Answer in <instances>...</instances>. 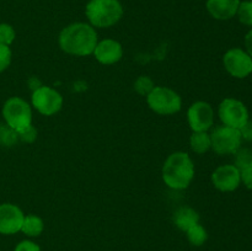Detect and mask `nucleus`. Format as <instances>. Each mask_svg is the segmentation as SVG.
<instances>
[{
    "label": "nucleus",
    "mask_w": 252,
    "mask_h": 251,
    "mask_svg": "<svg viewBox=\"0 0 252 251\" xmlns=\"http://www.w3.org/2000/svg\"><path fill=\"white\" fill-rule=\"evenodd\" d=\"M58 42L65 53L76 57H86L94 53L98 41L96 30L91 25L76 22L62 30Z\"/></svg>",
    "instance_id": "f257e3e1"
},
{
    "label": "nucleus",
    "mask_w": 252,
    "mask_h": 251,
    "mask_svg": "<svg viewBox=\"0 0 252 251\" xmlns=\"http://www.w3.org/2000/svg\"><path fill=\"white\" fill-rule=\"evenodd\" d=\"M194 177V165L187 153L176 152L169 155L162 166V180L172 189H185Z\"/></svg>",
    "instance_id": "f03ea898"
},
{
    "label": "nucleus",
    "mask_w": 252,
    "mask_h": 251,
    "mask_svg": "<svg viewBox=\"0 0 252 251\" xmlns=\"http://www.w3.org/2000/svg\"><path fill=\"white\" fill-rule=\"evenodd\" d=\"M123 15L118 0H91L86 5V16L93 26L105 29L117 24Z\"/></svg>",
    "instance_id": "7ed1b4c3"
},
{
    "label": "nucleus",
    "mask_w": 252,
    "mask_h": 251,
    "mask_svg": "<svg viewBox=\"0 0 252 251\" xmlns=\"http://www.w3.org/2000/svg\"><path fill=\"white\" fill-rule=\"evenodd\" d=\"M149 107L159 115L169 116L181 110V96L172 89L165 86H155L152 93L147 96Z\"/></svg>",
    "instance_id": "20e7f679"
},
{
    "label": "nucleus",
    "mask_w": 252,
    "mask_h": 251,
    "mask_svg": "<svg viewBox=\"0 0 252 251\" xmlns=\"http://www.w3.org/2000/svg\"><path fill=\"white\" fill-rule=\"evenodd\" d=\"M2 117L7 126L19 132L32 125L31 106L21 97H10L2 106Z\"/></svg>",
    "instance_id": "39448f33"
},
{
    "label": "nucleus",
    "mask_w": 252,
    "mask_h": 251,
    "mask_svg": "<svg viewBox=\"0 0 252 251\" xmlns=\"http://www.w3.org/2000/svg\"><path fill=\"white\" fill-rule=\"evenodd\" d=\"M209 135H211L212 149L220 155L234 154L240 148L243 140L240 130L224 125L214 128Z\"/></svg>",
    "instance_id": "423d86ee"
},
{
    "label": "nucleus",
    "mask_w": 252,
    "mask_h": 251,
    "mask_svg": "<svg viewBox=\"0 0 252 251\" xmlns=\"http://www.w3.org/2000/svg\"><path fill=\"white\" fill-rule=\"evenodd\" d=\"M218 113L224 126L236 129H240L249 121L248 108L236 98H224L219 105Z\"/></svg>",
    "instance_id": "0eeeda50"
},
{
    "label": "nucleus",
    "mask_w": 252,
    "mask_h": 251,
    "mask_svg": "<svg viewBox=\"0 0 252 251\" xmlns=\"http://www.w3.org/2000/svg\"><path fill=\"white\" fill-rule=\"evenodd\" d=\"M31 101L33 107L44 116L56 115L63 106V97L61 94L49 86L43 85L33 90Z\"/></svg>",
    "instance_id": "6e6552de"
},
{
    "label": "nucleus",
    "mask_w": 252,
    "mask_h": 251,
    "mask_svg": "<svg viewBox=\"0 0 252 251\" xmlns=\"http://www.w3.org/2000/svg\"><path fill=\"white\" fill-rule=\"evenodd\" d=\"M223 63L225 70L231 76L244 79L252 73V57L241 48H231L224 54Z\"/></svg>",
    "instance_id": "1a4fd4ad"
},
{
    "label": "nucleus",
    "mask_w": 252,
    "mask_h": 251,
    "mask_svg": "<svg viewBox=\"0 0 252 251\" xmlns=\"http://www.w3.org/2000/svg\"><path fill=\"white\" fill-rule=\"evenodd\" d=\"M187 120L193 132H207L214 123L213 107L208 102L197 101L187 111Z\"/></svg>",
    "instance_id": "9d476101"
},
{
    "label": "nucleus",
    "mask_w": 252,
    "mask_h": 251,
    "mask_svg": "<svg viewBox=\"0 0 252 251\" xmlns=\"http://www.w3.org/2000/svg\"><path fill=\"white\" fill-rule=\"evenodd\" d=\"M25 214L12 203L0 204V234L12 235L21 230Z\"/></svg>",
    "instance_id": "9b49d317"
},
{
    "label": "nucleus",
    "mask_w": 252,
    "mask_h": 251,
    "mask_svg": "<svg viewBox=\"0 0 252 251\" xmlns=\"http://www.w3.org/2000/svg\"><path fill=\"white\" fill-rule=\"evenodd\" d=\"M212 182L221 192L235 191L241 184L240 170L235 165H221L212 174Z\"/></svg>",
    "instance_id": "f8f14e48"
},
{
    "label": "nucleus",
    "mask_w": 252,
    "mask_h": 251,
    "mask_svg": "<svg viewBox=\"0 0 252 251\" xmlns=\"http://www.w3.org/2000/svg\"><path fill=\"white\" fill-rule=\"evenodd\" d=\"M93 54L95 56L96 61L100 62L101 64L111 65L121 61L123 56V48L120 42L107 38L97 42Z\"/></svg>",
    "instance_id": "ddd939ff"
},
{
    "label": "nucleus",
    "mask_w": 252,
    "mask_h": 251,
    "mask_svg": "<svg viewBox=\"0 0 252 251\" xmlns=\"http://www.w3.org/2000/svg\"><path fill=\"white\" fill-rule=\"evenodd\" d=\"M240 0H207V10L217 20H229L238 12Z\"/></svg>",
    "instance_id": "4468645a"
},
{
    "label": "nucleus",
    "mask_w": 252,
    "mask_h": 251,
    "mask_svg": "<svg viewBox=\"0 0 252 251\" xmlns=\"http://www.w3.org/2000/svg\"><path fill=\"white\" fill-rule=\"evenodd\" d=\"M199 221V216L191 207H180L174 213V223L180 230L187 231Z\"/></svg>",
    "instance_id": "2eb2a0df"
},
{
    "label": "nucleus",
    "mask_w": 252,
    "mask_h": 251,
    "mask_svg": "<svg viewBox=\"0 0 252 251\" xmlns=\"http://www.w3.org/2000/svg\"><path fill=\"white\" fill-rule=\"evenodd\" d=\"M44 229V223L39 217L33 216V214H29V216H25L24 223H22L21 231L27 236H34L41 235L42 231Z\"/></svg>",
    "instance_id": "dca6fc26"
},
{
    "label": "nucleus",
    "mask_w": 252,
    "mask_h": 251,
    "mask_svg": "<svg viewBox=\"0 0 252 251\" xmlns=\"http://www.w3.org/2000/svg\"><path fill=\"white\" fill-rule=\"evenodd\" d=\"M191 149L197 154H204L212 148L211 135L207 132H193L189 138Z\"/></svg>",
    "instance_id": "f3484780"
},
{
    "label": "nucleus",
    "mask_w": 252,
    "mask_h": 251,
    "mask_svg": "<svg viewBox=\"0 0 252 251\" xmlns=\"http://www.w3.org/2000/svg\"><path fill=\"white\" fill-rule=\"evenodd\" d=\"M187 239H189V243L193 246H202L208 239V234H207V230L204 229L203 225L201 224H196V225L191 226L189 230L186 231Z\"/></svg>",
    "instance_id": "a211bd4d"
},
{
    "label": "nucleus",
    "mask_w": 252,
    "mask_h": 251,
    "mask_svg": "<svg viewBox=\"0 0 252 251\" xmlns=\"http://www.w3.org/2000/svg\"><path fill=\"white\" fill-rule=\"evenodd\" d=\"M19 140L17 137V132L15 129H12L10 126L0 125V145L2 147H12L15 145Z\"/></svg>",
    "instance_id": "6ab92c4d"
},
{
    "label": "nucleus",
    "mask_w": 252,
    "mask_h": 251,
    "mask_svg": "<svg viewBox=\"0 0 252 251\" xmlns=\"http://www.w3.org/2000/svg\"><path fill=\"white\" fill-rule=\"evenodd\" d=\"M235 166L239 170L252 167V150L246 148H239L235 153Z\"/></svg>",
    "instance_id": "aec40b11"
},
{
    "label": "nucleus",
    "mask_w": 252,
    "mask_h": 251,
    "mask_svg": "<svg viewBox=\"0 0 252 251\" xmlns=\"http://www.w3.org/2000/svg\"><path fill=\"white\" fill-rule=\"evenodd\" d=\"M236 15H238L239 21L241 24L252 27V0L240 2Z\"/></svg>",
    "instance_id": "412c9836"
},
{
    "label": "nucleus",
    "mask_w": 252,
    "mask_h": 251,
    "mask_svg": "<svg viewBox=\"0 0 252 251\" xmlns=\"http://www.w3.org/2000/svg\"><path fill=\"white\" fill-rule=\"evenodd\" d=\"M154 88H155L154 81H153L149 76H145V75L139 76L134 83V90L142 96L149 95Z\"/></svg>",
    "instance_id": "4be33fe9"
},
{
    "label": "nucleus",
    "mask_w": 252,
    "mask_h": 251,
    "mask_svg": "<svg viewBox=\"0 0 252 251\" xmlns=\"http://www.w3.org/2000/svg\"><path fill=\"white\" fill-rule=\"evenodd\" d=\"M15 30L11 25L9 24H0V44H5V46H10L14 42Z\"/></svg>",
    "instance_id": "5701e85b"
},
{
    "label": "nucleus",
    "mask_w": 252,
    "mask_h": 251,
    "mask_svg": "<svg viewBox=\"0 0 252 251\" xmlns=\"http://www.w3.org/2000/svg\"><path fill=\"white\" fill-rule=\"evenodd\" d=\"M17 137H19V139L21 142L31 144V143H33L37 139V129L32 125H30L27 127H25L24 129L19 130L17 132Z\"/></svg>",
    "instance_id": "b1692460"
},
{
    "label": "nucleus",
    "mask_w": 252,
    "mask_h": 251,
    "mask_svg": "<svg viewBox=\"0 0 252 251\" xmlns=\"http://www.w3.org/2000/svg\"><path fill=\"white\" fill-rule=\"evenodd\" d=\"M11 57L12 53L10 47L0 44V73L9 68L10 63H11Z\"/></svg>",
    "instance_id": "393cba45"
},
{
    "label": "nucleus",
    "mask_w": 252,
    "mask_h": 251,
    "mask_svg": "<svg viewBox=\"0 0 252 251\" xmlns=\"http://www.w3.org/2000/svg\"><path fill=\"white\" fill-rule=\"evenodd\" d=\"M15 251H41L39 246L31 240H24L19 243L15 248Z\"/></svg>",
    "instance_id": "a878e982"
},
{
    "label": "nucleus",
    "mask_w": 252,
    "mask_h": 251,
    "mask_svg": "<svg viewBox=\"0 0 252 251\" xmlns=\"http://www.w3.org/2000/svg\"><path fill=\"white\" fill-rule=\"evenodd\" d=\"M240 179L246 188L252 189V167L240 170Z\"/></svg>",
    "instance_id": "bb28decb"
},
{
    "label": "nucleus",
    "mask_w": 252,
    "mask_h": 251,
    "mask_svg": "<svg viewBox=\"0 0 252 251\" xmlns=\"http://www.w3.org/2000/svg\"><path fill=\"white\" fill-rule=\"evenodd\" d=\"M239 130H240L243 139L248 140V142H252V121H248Z\"/></svg>",
    "instance_id": "cd10ccee"
},
{
    "label": "nucleus",
    "mask_w": 252,
    "mask_h": 251,
    "mask_svg": "<svg viewBox=\"0 0 252 251\" xmlns=\"http://www.w3.org/2000/svg\"><path fill=\"white\" fill-rule=\"evenodd\" d=\"M245 47H246V52L252 57V30L246 33L245 36Z\"/></svg>",
    "instance_id": "c85d7f7f"
}]
</instances>
